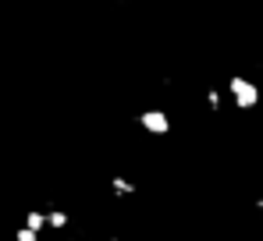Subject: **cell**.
Listing matches in <instances>:
<instances>
[{
    "label": "cell",
    "instance_id": "cell-1",
    "mask_svg": "<svg viewBox=\"0 0 263 241\" xmlns=\"http://www.w3.org/2000/svg\"><path fill=\"white\" fill-rule=\"evenodd\" d=\"M228 99L238 110H256L260 107V85L253 78H246V75H231L228 78Z\"/></svg>",
    "mask_w": 263,
    "mask_h": 241
},
{
    "label": "cell",
    "instance_id": "cell-5",
    "mask_svg": "<svg viewBox=\"0 0 263 241\" xmlns=\"http://www.w3.org/2000/svg\"><path fill=\"white\" fill-rule=\"evenodd\" d=\"M25 227L43 234V231H46V213H43V209H29V213H25Z\"/></svg>",
    "mask_w": 263,
    "mask_h": 241
},
{
    "label": "cell",
    "instance_id": "cell-4",
    "mask_svg": "<svg viewBox=\"0 0 263 241\" xmlns=\"http://www.w3.org/2000/svg\"><path fill=\"white\" fill-rule=\"evenodd\" d=\"M71 224V216L64 213V209H46V227H53V231H64Z\"/></svg>",
    "mask_w": 263,
    "mask_h": 241
},
{
    "label": "cell",
    "instance_id": "cell-8",
    "mask_svg": "<svg viewBox=\"0 0 263 241\" xmlns=\"http://www.w3.org/2000/svg\"><path fill=\"white\" fill-rule=\"evenodd\" d=\"M256 209H260V216H263V199H260V202H256Z\"/></svg>",
    "mask_w": 263,
    "mask_h": 241
},
{
    "label": "cell",
    "instance_id": "cell-3",
    "mask_svg": "<svg viewBox=\"0 0 263 241\" xmlns=\"http://www.w3.org/2000/svg\"><path fill=\"white\" fill-rule=\"evenodd\" d=\"M110 192H114L118 199H132V195L139 192V185H135L132 177H125V174H114V177H110Z\"/></svg>",
    "mask_w": 263,
    "mask_h": 241
},
{
    "label": "cell",
    "instance_id": "cell-6",
    "mask_svg": "<svg viewBox=\"0 0 263 241\" xmlns=\"http://www.w3.org/2000/svg\"><path fill=\"white\" fill-rule=\"evenodd\" d=\"M206 107H210V110H220V107H224V92H220V89H206Z\"/></svg>",
    "mask_w": 263,
    "mask_h": 241
},
{
    "label": "cell",
    "instance_id": "cell-7",
    "mask_svg": "<svg viewBox=\"0 0 263 241\" xmlns=\"http://www.w3.org/2000/svg\"><path fill=\"white\" fill-rule=\"evenodd\" d=\"M14 241H40V231H29V227L22 224V227L14 231Z\"/></svg>",
    "mask_w": 263,
    "mask_h": 241
},
{
    "label": "cell",
    "instance_id": "cell-2",
    "mask_svg": "<svg viewBox=\"0 0 263 241\" xmlns=\"http://www.w3.org/2000/svg\"><path fill=\"white\" fill-rule=\"evenodd\" d=\"M135 124L146 131V135H153V138H164V135H171V114L164 110V107H146L139 117H135Z\"/></svg>",
    "mask_w": 263,
    "mask_h": 241
},
{
    "label": "cell",
    "instance_id": "cell-9",
    "mask_svg": "<svg viewBox=\"0 0 263 241\" xmlns=\"http://www.w3.org/2000/svg\"><path fill=\"white\" fill-rule=\"evenodd\" d=\"M121 4H135V0H121Z\"/></svg>",
    "mask_w": 263,
    "mask_h": 241
}]
</instances>
